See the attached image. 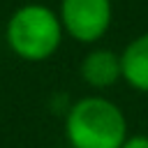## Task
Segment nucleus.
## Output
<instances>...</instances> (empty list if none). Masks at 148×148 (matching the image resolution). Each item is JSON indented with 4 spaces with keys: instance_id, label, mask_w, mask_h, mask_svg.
I'll list each match as a JSON object with an SVG mask.
<instances>
[{
    "instance_id": "obj_1",
    "label": "nucleus",
    "mask_w": 148,
    "mask_h": 148,
    "mask_svg": "<svg viewBox=\"0 0 148 148\" xmlns=\"http://www.w3.org/2000/svg\"><path fill=\"white\" fill-rule=\"evenodd\" d=\"M127 134L123 109L102 95H86L67 109L65 139L69 148H120Z\"/></svg>"
},
{
    "instance_id": "obj_2",
    "label": "nucleus",
    "mask_w": 148,
    "mask_h": 148,
    "mask_svg": "<svg viewBox=\"0 0 148 148\" xmlns=\"http://www.w3.org/2000/svg\"><path fill=\"white\" fill-rule=\"evenodd\" d=\"M5 39L9 51L21 60L42 62L60 49L62 25L53 9L44 5H23L9 16Z\"/></svg>"
},
{
    "instance_id": "obj_3",
    "label": "nucleus",
    "mask_w": 148,
    "mask_h": 148,
    "mask_svg": "<svg viewBox=\"0 0 148 148\" xmlns=\"http://www.w3.org/2000/svg\"><path fill=\"white\" fill-rule=\"evenodd\" d=\"M60 25L72 39L92 44L102 39L111 25V0H60Z\"/></svg>"
},
{
    "instance_id": "obj_4",
    "label": "nucleus",
    "mask_w": 148,
    "mask_h": 148,
    "mask_svg": "<svg viewBox=\"0 0 148 148\" xmlns=\"http://www.w3.org/2000/svg\"><path fill=\"white\" fill-rule=\"evenodd\" d=\"M79 74L86 86L95 90H106L123 79L120 74V53L111 49H92L83 56Z\"/></svg>"
},
{
    "instance_id": "obj_5",
    "label": "nucleus",
    "mask_w": 148,
    "mask_h": 148,
    "mask_svg": "<svg viewBox=\"0 0 148 148\" xmlns=\"http://www.w3.org/2000/svg\"><path fill=\"white\" fill-rule=\"evenodd\" d=\"M120 74L130 88L139 92H148V32L134 37L123 49Z\"/></svg>"
},
{
    "instance_id": "obj_6",
    "label": "nucleus",
    "mask_w": 148,
    "mask_h": 148,
    "mask_svg": "<svg viewBox=\"0 0 148 148\" xmlns=\"http://www.w3.org/2000/svg\"><path fill=\"white\" fill-rule=\"evenodd\" d=\"M120 148H148V134H127Z\"/></svg>"
},
{
    "instance_id": "obj_7",
    "label": "nucleus",
    "mask_w": 148,
    "mask_h": 148,
    "mask_svg": "<svg viewBox=\"0 0 148 148\" xmlns=\"http://www.w3.org/2000/svg\"><path fill=\"white\" fill-rule=\"evenodd\" d=\"M60 148H69V146H60Z\"/></svg>"
}]
</instances>
